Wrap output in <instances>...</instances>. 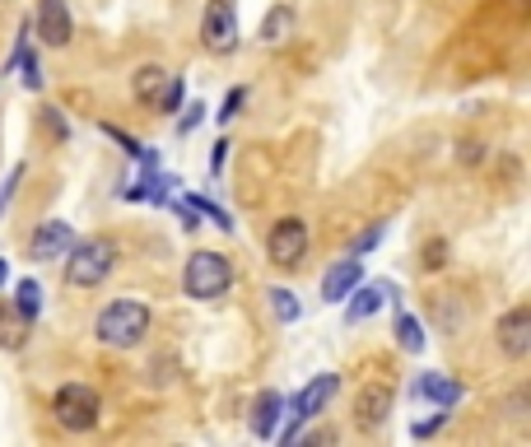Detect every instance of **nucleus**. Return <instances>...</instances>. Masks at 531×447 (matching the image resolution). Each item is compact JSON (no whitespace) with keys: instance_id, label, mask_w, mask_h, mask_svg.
Returning <instances> with one entry per match:
<instances>
[{"instance_id":"393cba45","label":"nucleus","mask_w":531,"mask_h":447,"mask_svg":"<svg viewBox=\"0 0 531 447\" xmlns=\"http://www.w3.org/2000/svg\"><path fill=\"white\" fill-rule=\"evenodd\" d=\"M103 131H108V136H112V140H117V145H122V149H126V154H131V159H140V154H145V145H140V140H136V136H126L122 126H103Z\"/></svg>"},{"instance_id":"5701e85b","label":"nucleus","mask_w":531,"mask_h":447,"mask_svg":"<svg viewBox=\"0 0 531 447\" xmlns=\"http://www.w3.org/2000/svg\"><path fill=\"white\" fill-rule=\"evenodd\" d=\"M424 271H443V266H448V243H443V238H434V243H424Z\"/></svg>"},{"instance_id":"4468645a","label":"nucleus","mask_w":531,"mask_h":447,"mask_svg":"<svg viewBox=\"0 0 531 447\" xmlns=\"http://www.w3.org/2000/svg\"><path fill=\"white\" fill-rule=\"evenodd\" d=\"M415 396L434 401L438 410H452L466 396V387L457 378H448V373H420V378H415Z\"/></svg>"},{"instance_id":"9b49d317","label":"nucleus","mask_w":531,"mask_h":447,"mask_svg":"<svg viewBox=\"0 0 531 447\" xmlns=\"http://www.w3.org/2000/svg\"><path fill=\"white\" fill-rule=\"evenodd\" d=\"M70 243H75V233H70L66 219H47V224H38V233L28 238V261H56V257H66Z\"/></svg>"},{"instance_id":"473e14b6","label":"nucleus","mask_w":531,"mask_h":447,"mask_svg":"<svg viewBox=\"0 0 531 447\" xmlns=\"http://www.w3.org/2000/svg\"><path fill=\"white\" fill-rule=\"evenodd\" d=\"M378 238H382V224H373V229H368L364 238H359V243H354V252H368V247L378 243Z\"/></svg>"},{"instance_id":"20e7f679","label":"nucleus","mask_w":531,"mask_h":447,"mask_svg":"<svg viewBox=\"0 0 531 447\" xmlns=\"http://www.w3.org/2000/svg\"><path fill=\"white\" fill-rule=\"evenodd\" d=\"M52 420L61 424V429H70V434L98 429V420H103V396H98V387H89V382H66V387H56Z\"/></svg>"},{"instance_id":"4be33fe9","label":"nucleus","mask_w":531,"mask_h":447,"mask_svg":"<svg viewBox=\"0 0 531 447\" xmlns=\"http://www.w3.org/2000/svg\"><path fill=\"white\" fill-rule=\"evenodd\" d=\"M191 205H196V215H210L215 219V229H224V233H233V215H224L215 201H205V196H187Z\"/></svg>"},{"instance_id":"f8f14e48","label":"nucleus","mask_w":531,"mask_h":447,"mask_svg":"<svg viewBox=\"0 0 531 447\" xmlns=\"http://www.w3.org/2000/svg\"><path fill=\"white\" fill-rule=\"evenodd\" d=\"M336 392H341V378H336V373H317V378L308 382L299 396H294V420L303 424V420H313V415H322V410H327V401Z\"/></svg>"},{"instance_id":"bb28decb","label":"nucleus","mask_w":531,"mask_h":447,"mask_svg":"<svg viewBox=\"0 0 531 447\" xmlns=\"http://www.w3.org/2000/svg\"><path fill=\"white\" fill-rule=\"evenodd\" d=\"M201 117H205V103H191V108H187V117L177 122V136H191V131L201 126Z\"/></svg>"},{"instance_id":"2f4dec72","label":"nucleus","mask_w":531,"mask_h":447,"mask_svg":"<svg viewBox=\"0 0 531 447\" xmlns=\"http://www.w3.org/2000/svg\"><path fill=\"white\" fill-rule=\"evenodd\" d=\"M224 159H229V140H219V145H215V154H210V168H215V173H224Z\"/></svg>"},{"instance_id":"a878e982","label":"nucleus","mask_w":531,"mask_h":447,"mask_svg":"<svg viewBox=\"0 0 531 447\" xmlns=\"http://www.w3.org/2000/svg\"><path fill=\"white\" fill-rule=\"evenodd\" d=\"M19 70H24V84H28V89H33V94H38V89H42V66H38V61H33V56H19Z\"/></svg>"},{"instance_id":"6ab92c4d","label":"nucleus","mask_w":531,"mask_h":447,"mask_svg":"<svg viewBox=\"0 0 531 447\" xmlns=\"http://www.w3.org/2000/svg\"><path fill=\"white\" fill-rule=\"evenodd\" d=\"M392 336H396V345H401L406 354H420L424 350V326H420V317H410V312H396Z\"/></svg>"},{"instance_id":"7c9ffc66","label":"nucleus","mask_w":531,"mask_h":447,"mask_svg":"<svg viewBox=\"0 0 531 447\" xmlns=\"http://www.w3.org/2000/svg\"><path fill=\"white\" fill-rule=\"evenodd\" d=\"M42 122L52 126V136H56V140H66V122H61V112H56V108H47V117H42Z\"/></svg>"},{"instance_id":"9d476101","label":"nucleus","mask_w":531,"mask_h":447,"mask_svg":"<svg viewBox=\"0 0 531 447\" xmlns=\"http://www.w3.org/2000/svg\"><path fill=\"white\" fill-rule=\"evenodd\" d=\"M499 350L508 359H527L531 354V303H518L499 317Z\"/></svg>"},{"instance_id":"0eeeda50","label":"nucleus","mask_w":531,"mask_h":447,"mask_svg":"<svg viewBox=\"0 0 531 447\" xmlns=\"http://www.w3.org/2000/svg\"><path fill=\"white\" fill-rule=\"evenodd\" d=\"M201 42H205V52H215V56H229L238 47V10H233V0H205Z\"/></svg>"},{"instance_id":"f257e3e1","label":"nucleus","mask_w":531,"mask_h":447,"mask_svg":"<svg viewBox=\"0 0 531 447\" xmlns=\"http://www.w3.org/2000/svg\"><path fill=\"white\" fill-rule=\"evenodd\" d=\"M94 331L108 350H136L140 340L150 336V308L136 303V298H117V303H108L98 312Z\"/></svg>"},{"instance_id":"2eb2a0df","label":"nucleus","mask_w":531,"mask_h":447,"mask_svg":"<svg viewBox=\"0 0 531 447\" xmlns=\"http://www.w3.org/2000/svg\"><path fill=\"white\" fill-rule=\"evenodd\" d=\"M359 280H364V261H354V257L336 261V266L322 275V303H345V294H350Z\"/></svg>"},{"instance_id":"dca6fc26","label":"nucleus","mask_w":531,"mask_h":447,"mask_svg":"<svg viewBox=\"0 0 531 447\" xmlns=\"http://www.w3.org/2000/svg\"><path fill=\"white\" fill-rule=\"evenodd\" d=\"M28 331H33V317L14 308V298H0V350H24Z\"/></svg>"},{"instance_id":"6e6552de","label":"nucleus","mask_w":531,"mask_h":447,"mask_svg":"<svg viewBox=\"0 0 531 447\" xmlns=\"http://www.w3.org/2000/svg\"><path fill=\"white\" fill-rule=\"evenodd\" d=\"M392 382H364L359 387V396H354V424L364 429V434H373V429H382L387 424V415H392Z\"/></svg>"},{"instance_id":"c756f323","label":"nucleus","mask_w":531,"mask_h":447,"mask_svg":"<svg viewBox=\"0 0 531 447\" xmlns=\"http://www.w3.org/2000/svg\"><path fill=\"white\" fill-rule=\"evenodd\" d=\"M448 420V410H438L434 420H424V424H415V438H429V434H438V424Z\"/></svg>"},{"instance_id":"c85d7f7f","label":"nucleus","mask_w":531,"mask_h":447,"mask_svg":"<svg viewBox=\"0 0 531 447\" xmlns=\"http://www.w3.org/2000/svg\"><path fill=\"white\" fill-rule=\"evenodd\" d=\"M19 177H24V163H19V168H14V173L5 177V182H0V210H5V201L14 196V187H19Z\"/></svg>"},{"instance_id":"b1692460","label":"nucleus","mask_w":531,"mask_h":447,"mask_svg":"<svg viewBox=\"0 0 531 447\" xmlns=\"http://www.w3.org/2000/svg\"><path fill=\"white\" fill-rule=\"evenodd\" d=\"M238 108H243V89H229V94H224V103H219V112H215V117H219L224 126H229L233 117H238Z\"/></svg>"},{"instance_id":"aec40b11","label":"nucleus","mask_w":531,"mask_h":447,"mask_svg":"<svg viewBox=\"0 0 531 447\" xmlns=\"http://www.w3.org/2000/svg\"><path fill=\"white\" fill-rule=\"evenodd\" d=\"M14 308L24 312V317H38L42 312V285L38 280H19V285H14Z\"/></svg>"},{"instance_id":"f03ea898","label":"nucleus","mask_w":531,"mask_h":447,"mask_svg":"<svg viewBox=\"0 0 531 447\" xmlns=\"http://www.w3.org/2000/svg\"><path fill=\"white\" fill-rule=\"evenodd\" d=\"M117 266V243L112 238H84L66 247V285L70 289H98Z\"/></svg>"},{"instance_id":"ddd939ff","label":"nucleus","mask_w":531,"mask_h":447,"mask_svg":"<svg viewBox=\"0 0 531 447\" xmlns=\"http://www.w3.org/2000/svg\"><path fill=\"white\" fill-rule=\"evenodd\" d=\"M345 298H350V303H345V322H364V317H373L387 298H396V285H364V280H359Z\"/></svg>"},{"instance_id":"1a4fd4ad","label":"nucleus","mask_w":531,"mask_h":447,"mask_svg":"<svg viewBox=\"0 0 531 447\" xmlns=\"http://www.w3.org/2000/svg\"><path fill=\"white\" fill-rule=\"evenodd\" d=\"M33 28H38V38L47 42L52 52H61V47H70V38H75V24H70L66 0H38V14H33Z\"/></svg>"},{"instance_id":"f3484780","label":"nucleus","mask_w":531,"mask_h":447,"mask_svg":"<svg viewBox=\"0 0 531 447\" xmlns=\"http://www.w3.org/2000/svg\"><path fill=\"white\" fill-rule=\"evenodd\" d=\"M280 415H285V396H280V392H261L257 401H252V434L275 438V434H280Z\"/></svg>"},{"instance_id":"a211bd4d","label":"nucleus","mask_w":531,"mask_h":447,"mask_svg":"<svg viewBox=\"0 0 531 447\" xmlns=\"http://www.w3.org/2000/svg\"><path fill=\"white\" fill-rule=\"evenodd\" d=\"M294 38V10L289 5H275L266 19H261V42L266 47H280V42Z\"/></svg>"},{"instance_id":"72a5a7b5","label":"nucleus","mask_w":531,"mask_h":447,"mask_svg":"<svg viewBox=\"0 0 531 447\" xmlns=\"http://www.w3.org/2000/svg\"><path fill=\"white\" fill-rule=\"evenodd\" d=\"M5 275H10V266H5V261H0V285H5Z\"/></svg>"},{"instance_id":"7ed1b4c3","label":"nucleus","mask_w":531,"mask_h":447,"mask_svg":"<svg viewBox=\"0 0 531 447\" xmlns=\"http://www.w3.org/2000/svg\"><path fill=\"white\" fill-rule=\"evenodd\" d=\"M233 285V261L224 252H191L187 266H182V289L196 303H215L224 298Z\"/></svg>"},{"instance_id":"39448f33","label":"nucleus","mask_w":531,"mask_h":447,"mask_svg":"<svg viewBox=\"0 0 531 447\" xmlns=\"http://www.w3.org/2000/svg\"><path fill=\"white\" fill-rule=\"evenodd\" d=\"M303 257H308V224L299 215H285L280 224H271V233H266V261L280 266V271H294Z\"/></svg>"},{"instance_id":"423d86ee","label":"nucleus","mask_w":531,"mask_h":447,"mask_svg":"<svg viewBox=\"0 0 531 447\" xmlns=\"http://www.w3.org/2000/svg\"><path fill=\"white\" fill-rule=\"evenodd\" d=\"M131 94H136L145 108H159V112L182 108V80L164 66H140L136 80H131Z\"/></svg>"},{"instance_id":"412c9836","label":"nucleus","mask_w":531,"mask_h":447,"mask_svg":"<svg viewBox=\"0 0 531 447\" xmlns=\"http://www.w3.org/2000/svg\"><path fill=\"white\" fill-rule=\"evenodd\" d=\"M271 308H275V317H280V322H299V298L289 294V289H271Z\"/></svg>"},{"instance_id":"cd10ccee","label":"nucleus","mask_w":531,"mask_h":447,"mask_svg":"<svg viewBox=\"0 0 531 447\" xmlns=\"http://www.w3.org/2000/svg\"><path fill=\"white\" fill-rule=\"evenodd\" d=\"M457 159H462V163H480V159H485V145H480V140H462V145H457Z\"/></svg>"}]
</instances>
